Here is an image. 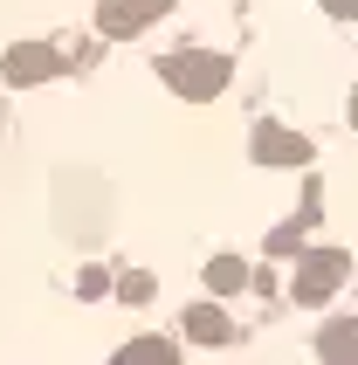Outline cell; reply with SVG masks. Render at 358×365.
Wrapping results in <instances>:
<instances>
[{"mask_svg":"<svg viewBox=\"0 0 358 365\" xmlns=\"http://www.w3.org/2000/svg\"><path fill=\"white\" fill-rule=\"evenodd\" d=\"M159 76L173 83L179 97L207 103V97H220V83H227V56H207V48H179V56H165V62H159Z\"/></svg>","mask_w":358,"mask_h":365,"instance_id":"cell-1","label":"cell"},{"mask_svg":"<svg viewBox=\"0 0 358 365\" xmlns=\"http://www.w3.org/2000/svg\"><path fill=\"white\" fill-rule=\"evenodd\" d=\"M344 276H352V255H344V248H310V255H303V269H297V289H290V297H297V304H324Z\"/></svg>","mask_w":358,"mask_h":365,"instance_id":"cell-2","label":"cell"},{"mask_svg":"<svg viewBox=\"0 0 358 365\" xmlns=\"http://www.w3.org/2000/svg\"><path fill=\"white\" fill-rule=\"evenodd\" d=\"M165 7H173V0H103V7H97V28H103V35H138L145 21H159Z\"/></svg>","mask_w":358,"mask_h":365,"instance_id":"cell-3","label":"cell"},{"mask_svg":"<svg viewBox=\"0 0 358 365\" xmlns=\"http://www.w3.org/2000/svg\"><path fill=\"white\" fill-rule=\"evenodd\" d=\"M255 159L262 165H303L310 145H303L297 131H282V124H255Z\"/></svg>","mask_w":358,"mask_h":365,"instance_id":"cell-4","label":"cell"},{"mask_svg":"<svg viewBox=\"0 0 358 365\" xmlns=\"http://www.w3.org/2000/svg\"><path fill=\"white\" fill-rule=\"evenodd\" d=\"M317 359H324V365H358V317H338V324H324Z\"/></svg>","mask_w":358,"mask_h":365,"instance_id":"cell-5","label":"cell"},{"mask_svg":"<svg viewBox=\"0 0 358 365\" xmlns=\"http://www.w3.org/2000/svg\"><path fill=\"white\" fill-rule=\"evenodd\" d=\"M186 338H200V345H227V338H235V324H227L214 304H193V310H186Z\"/></svg>","mask_w":358,"mask_h":365,"instance_id":"cell-6","label":"cell"},{"mask_svg":"<svg viewBox=\"0 0 358 365\" xmlns=\"http://www.w3.org/2000/svg\"><path fill=\"white\" fill-rule=\"evenodd\" d=\"M7 76L14 83H41V76H56V56H48V48H7Z\"/></svg>","mask_w":358,"mask_h":365,"instance_id":"cell-7","label":"cell"},{"mask_svg":"<svg viewBox=\"0 0 358 365\" xmlns=\"http://www.w3.org/2000/svg\"><path fill=\"white\" fill-rule=\"evenodd\" d=\"M207 289H214V297L248 289V262H241V255H214V262H207Z\"/></svg>","mask_w":358,"mask_h":365,"instance_id":"cell-8","label":"cell"},{"mask_svg":"<svg viewBox=\"0 0 358 365\" xmlns=\"http://www.w3.org/2000/svg\"><path fill=\"white\" fill-rule=\"evenodd\" d=\"M111 365H179V351L165 345V338H131V345H124Z\"/></svg>","mask_w":358,"mask_h":365,"instance_id":"cell-9","label":"cell"},{"mask_svg":"<svg viewBox=\"0 0 358 365\" xmlns=\"http://www.w3.org/2000/svg\"><path fill=\"white\" fill-rule=\"evenodd\" d=\"M324 7H331V14H358V0H324Z\"/></svg>","mask_w":358,"mask_h":365,"instance_id":"cell-10","label":"cell"},{"mask_svg":"<svg viewBox=\"0 0 358 365\" xmlns=\"http://www.w3.org/2000/svg\"><path fill=\"white\" fill-rule=\"evenodd\" d=\"M352 124H358V90H352Z\"/></svg>","mask_w":358,"mask_h":365,"instance_id":"cell-11","label":"cell"}]
</instances>
